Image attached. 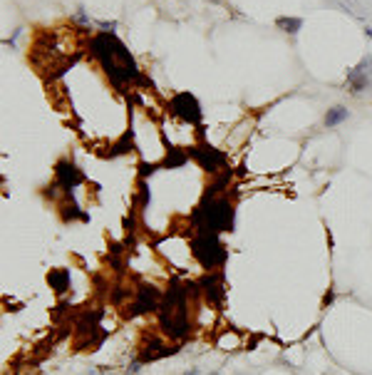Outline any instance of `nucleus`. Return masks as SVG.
<instances>
[{"label":"nucleus","mask_w":372,"mask_h":375,"mask_svg":"<svg viewBox=\"0 0 372 375\" xmlns=\"http://www.w3.org/2000/svg\"><path fill=\"white\" fill-rule=\"evenodd\" d=\"M169 112L176 114V117L184 119V122H191V124H199V122H201V107H199L196 97L189 95V92H179V95L171 100Z\"/></svg>","instance_id":"423d86ee"},{"label":"nucleus","mask_w":372,"mask_h":375,"mask_svg":"<svg viewBox=\"0 0 372 375\" xmlns=\"http://www.w3.org/2000/svg\"><path fill=\"white\" fill-rule=\"evenodd\" d=\"M350 95H362L367 90H372V55L362 57L360 65H355L352 70H347V80H345Z\"/></svg>","instance_id":"39448f33"},{"label":"nucleus","mask_w":372,"mask_h":375,"mask_svg":"<svg viewBox=\"0 0 372 375\" xmlns=\"http://www.w3.org/2000/svg\"><path fill=\"white\" fill-rule=\"evenodd\" d=\"M276 28L285 35H298L303 30V18H290V15H278L276 18Z\"/></svg>","instance_id":"9b49d317"},{"label":"nucleus","mask_w":372,"mask_h":375,"mask_svg":"<svg viewBox=\"0 0 372 375\" xmlns=\"http://www.w3.org/2000/svg\"><path fill=\"white\" fill-rule=\"evenodd\" d=\"M139 368H142V360H134V363L127 368V373H132V375H134V373H139Z\"/></svg>","instance_id":"dca6fc26"},{"label":"nucleus","mask_w":372,"mask_h":375,"mask_svg":"<svg viewBox=\"0 0 372 375\" xmlns=\"http://www.w3.org/2000/svg\"><path fill=\"white\" fill-rule=\"evenodd\" d=\"M139 167H142V176H147V174H152V171H154V169H156V167H154V164H147V162H142V164H139Z\"/></svg>","instance_id":"2eb2a0df"},{"label":"nucleus","mask_w":372,"mask_h":375,"mask_svg":"<svg viewBox=\"0 0 372 375\" xmlns=\"http://www.w3.org/2000/svg\"><path fill=\"white\" fill-rule=\"evenodd\" d=\"M365 35H367V37H370V40H372V28H370V25H367V28H365Z\"/></svg>","instance_id":"a211bd4d"},{"label":"nucleus","mask_w":372,"mask_h":375,"mask_svg":"<svg viewBox=\"0 0 372 375\" xmlns=\"http://www.w3.org/2000/svg\"><path fill=\"white\" fill-rule=\"evenodd\" d=\"M55 184L57 186H62L65 192H70V189H75L77 184H82L85 181V176H82V171L75 167V164H70L67 159H62V162H57V167H55Z\"/></svg>","instance_id":"0eeeda50"},{"label":"nucleus","mask_w":372,"mask_h":375,"mask_svg":"<svg viewBox=\"0 0 372 375\" xmlns=\"http://www.w3.org/2000/svg\"><path fill=\"white\" fill-rule=\"evenodd\" d=\"M184 375H199V370H196V368H191V370H186Z\"/></svg>","instance_id":"f3484780"},{"label":"nucleus","mask_w":372,"mask_h":375,"mask_svg":"<svg viewBox=\"0 0 372 375\" xmlns=\"http://www.w3.org/2000/svg\"><path fill=\"white\" fill-rule=\"evenodd\" d=\"M209 375H218V373H209Z\"/></svg>","instance_id":"6ab92c4d"},{"label":"nucleus","mask_w":372,"mask_h":375,"mask_svg":"<svg viewBox=\"0 0 372 375\" xmlns=\"http://www.w3.org/2000/svg\"><path fill=\"white\" fill-rule=\"evenodd\" d=\"M47 283L52 286V291H55L57 296H62V293L70 288V271H67V269H52V271L47 273Z\"/></svg>","instance_id":"9d476101"},{"label":"nucleus","mask_w":372,"mask_h":375,"mask_svg":"<svg viewBox=\"0 0 372 375\" xmlns=\"http://www.w3.org/2000/svg\"><path fill=\"white\" fill-rule=\"evenodd\" d=\"M350 117V109L347 107H342V104H335V107H330L328 112H325V127H338V124H342L345 119Z\"/></svg>","instance_id":"f8f14e48"},{"label":"nucleus","mask_w":372,"mask_h":375,"mask_svg":"<svg viewBox=\"0 0 372 375\" xmlns=\"http://www.w3.org/2000/svg\"><path fill=\"white\" fill-rule=\"evenodd\" d=\"M191 254L204 269H216L226 261V248L214 234H199L191 241Z\"/></svg>","instance_id":"20e7f679"},{"label":"nucleus","mask_w":372,"mask_h":375,"mask_svg":"<svg viewBox=\"0 0 372 375\" xmlns=\"http://www.w3.org/2000/svg\"><path fill=\"white\" fill-rule=\"evenodd\" d=\"M201 288H204V296H206V301H211V303H221L223 301V278H221V273H214V276H206L204 281H201Z\"/></svg>","instance_id":"6e6552de"},{"label":"nucleus","mask_w":372,"mask_h":375,"mask_svg":"<svg viewBox=\"0 0 372 375\" xmlns=\"http://www.w3.org/2000/svg\"><path fill=\"white\" fill-rule=\"evenodd\" d=\"M194 226L199 229V234H218V231H228L233 224V209L228 204V199L216 197L214 192L206 194L204 204L196 206L194 211Z\"/></svg>","instance_id":"7ed1b4c3"},{"label":"nucleus","mask_w":372,"mask_h":375,"mask_svg":"<svg viewBox=\"0 0 372 375\" xmlns=\"http://www.w3.org/2000/svg\"><path fill=\"white\" fill-rule=\"evenodd\" d=\"M194 157L199 159V164L209 171H218L223 167V154H218L216 149L211 147H201V149H194Z\"/></svg>","instance_id":"1a4fd4ad"},{"label":"nucleus","mask_w":372,"mask_h":375,"mask_svg":"<svg viewBox=\"0 0 372 375\" xmlns=\"http://www.w3.org/2000/svg\"><path fill=\"white\" fill-rule=\"evenodd\" d=\"M90 47H92V55L99 60V65L104 68V72L109 75V80H112L114 85H119V82H132V80L139 77L134 57L129 55V50L124 47L114 35L102 33V35H97V37L90 42Z\"/></svg>","instance_id":"f257e3e1"},{"label":"nucleus","mask_w":372,"mask_h":375,"mask_svg":"<svg viewBox=\"0 0 372 375\" xmlns=\"http://www.w3.org/2000/svg\"><path fill=\"white\" fill-rule=\"evenodd\" d=\"M159 326L169 338H184L189 333V308H186V288L174 283L159 306Z\"/></svg>","instance_id":"f03ea898"},{"label":"nucleus","mask_w":372,"mask_h":375,"mask_svg":"<svg viewBox=\"0 0 372 375\" xmlns=\"http://www.w3.org/2000/svg\"><path fill=\"white\" fill-rule=\"evenodd\" d=\"M94 25H97V28H102V33L114 35V30H117V25H119V23H117V20H97Z\"/></svg>","instance_id":"ddd939ff"},{"label":"nucleus","mask_w":372,"mask_h":375,"mask_svg":"<svg viewBox=\"0 0 372 375\" xmlns=\"http://www.w3.org/2000/svg\"><path fill=\"white\" fill-rule=\"evenodd\" d=\"M75 20H77V23H82V25H87V28L92 25V20L87 18V13H85V8H77V15H75Z\"/></svg>","instance_id":"4468645a"}]
</instances>
